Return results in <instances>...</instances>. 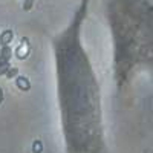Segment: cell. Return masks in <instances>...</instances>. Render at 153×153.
<instances>
[{"label":"cell","mask_w":153,"mask_h":153,"mask_svg":"<svg viewBox=\"0 0 153 153\" xmlns=\"http://www.w3.org/2000/svg\"><path fill=\"white\" fill-rule=\"evenodd\" d=\"M0 104H2V103H0Z\"/></svg>","instance_id":"obj_10"},{"label":"cell","mask_w":153,"mask_h":153,"mask_svg":"<svg viewBox=\"0 0 153 153\" xmlns=\"http://www.w3.org/2000/svg\"><path fill=\"white\" fill-rule=\"evenodd\" d=\"M25 48H28V38L26 37H23L22 38V45L17 48V51H16V55L20 58V60H23L25 57H26V54H28V49L25 51Z\"/></svg>","instance_id":"obj_3"},{"label":"cell","mask_w":153,"mask_h":153,"mask_svg":"<svg viewBox=\"0 0 153 153\" xmlns=\"http://www.w3.org/2000/svg\"><path fill=\"white\" fill-rule=\"evenodd\" d=\"M11 55H12V49H11V46H2V49H0V60L9 63Z\"/></svg>","instance_id":"obj_4"},{"label":"cell","mask_w":153,"mask_h":153,"mask_svg":"<svg viewBox=\"0 0 153 153\" xmlns=\"http://www.w3.org/2000/svg\"><path fill=\"white\" fill-rule=\"evenodd\" d=\"M19 75V69L17 68H9V71L6 72V76L8 78H14V76Z\"/></svg>","instance_id":"obj_7"},{"label":"cell","mask_w":153,"mask_h":153,"mask_svg":"<svg viewBox=\"0 0 153 153\" xmlns=\"http://www.w3.org/2000/svg\"><path fill=\"white\" fill-rule=\"evenodd\" d=\"M12 38H14V32H12L11 29L2 31V34H0V45L2 46H9V43L12 42Z\"/></svg>","instance_id":"obj_2"},{"label":"cell","mask_w":153,"mask_h":153,"mask_svg":"<svg viewBox=\"0 0 153 153\" xmlns=\"http://www.w3.org/2000/svg\"><path fill=\"white\" fill-rule=\"evenodd\" d=\"M34 2H35V0H25V3H23V9H25V11H29V9L34 6Z\"/></svg>","instance_id":"obj_8"},{"label":"cell","mask_w":153,"mask_h":153,"mask_svg":"<svg viewBox=\"0 0 153 153\" xmlns=\"http://www.w3.org/2000/svg\"><path fill=\"white\" fill-rule=\"evenodd\" d=\"M42 152H43V143L40 139H37L32 144V153H42Z\"/></svg>","instance_id":"obj_5"},{"label":"cell","mask_w":153,"mask_h":153,"mask_svg":"<svg viewBox=\"0 0 153 153\" xmlns=\"http://www.w3.org/2000/svg\"><path fill=\"white\" fill-rule=\"evenodd\" d=\"M9 63L8 61H2L0 60V75H6V72L9 71Z\"/></svg>","instance_id":"obj_6"},{"label":"cell","mask_w":153,"mask_h":153,"mask_svg":"<svg viewBox=\"0 0 153 153\" xmlns=\"http://www.w3.org/2000/svg\"><path fill=\"white\" fill-rule=\"evenodd\" d=\"M3 101V91H2V87H0V103Z\"/></svg>","instance_id":"obj_9"},{"label":"cell","mask_w":153,"mask_h":153,"mask_svg":"<svg viewBox=\"0 0 153 153\" xmlns=\"http://www.w3.org/2000/svg\"><path fill=\"white\" fill-rule=\"evenodd\" d=\"M16 84H17V87L20 89V91H23V92H28L29 89H31V81L26 78V76H22V75H17L16 76Z\"/></svg>","instance_id":"obj_1"}]
</instances>
